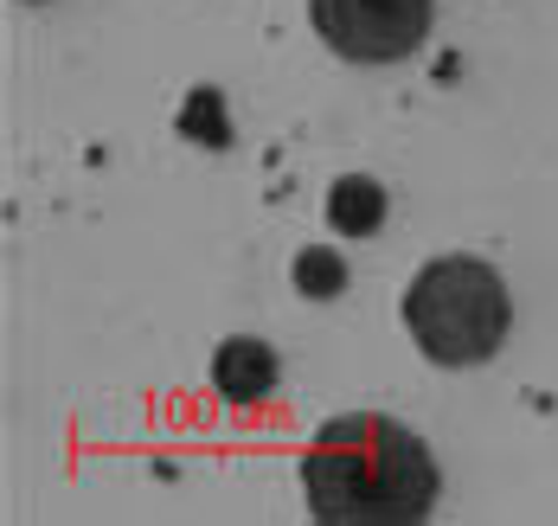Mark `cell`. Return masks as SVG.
Instances as JSON below:
<instances>
[{
  "instance_id": "3",
  "label": "cell",
  "mask_w": 558,
  "mask_h": 526,
  "mask_svg": "<svg viewBox=\"0 0 558 526\" xmlns=\"http://www.w3.org/2000/svg\"><path fill=\"white\" fill-rule=\"evenodd\" d=\"M437 0H308L322 46L353 64H391L424 46Z\"/></svg>"
},
{
  "instance_id": "1",
  "label": "cell",
  "mask_w": 558,
  "mask_h": 526,
  "mask_svg": "<svg viewBox=\"0 0 558 526\" xmlns=\"http://www.w3.org/2000/svg\"><path fill=\"white\" fill-rule=\"evenodd\" d=\"M437 456L386 411L328 417L302 456V494L322 526H417L437 514Z\"/></svg>"
},
{
  "instance_id": "6",
  "label": "cell",
  "mask_w": 558,
  "mask_h": 526,
  "mask_svg": "<svg viewBox=\"0 0 558 526\" xmlns=\"http://www.w3.org/2000/svg\"><path fill=\"white\" fill-rule=\"evenodd\" d=\"M295 290L308 295V302H335L347 290V264H340L335 250H302L295 257Z\"/></svg>"
},
{
  "instance_id": "7",
  "label": "cell",
  "mask_w": 558,
  "mask_h": 526,
  "mask_svg": "<svg viewBox=\"0 0 558 526\" xmlns=\"http://www.w3.org/2000/svg\"><path fill=\"white\" fill-rule=\"evenodd\" d=\"M180 135H193V142H206V148H225L231 142V122H225V103H219V90H193L186 97V117H180Z\"/></svg>"
},
{
  "instance_id": "2",
  "label": "cell",
  "mask_w": 558,
  "mask_h": 526,
  "mask_svg": "<svg viewBox=\"0 0 558 526\" xmlns=\"http://www.w3.org/2000/svg\"><path fill=\"white\" fill-rule=\"evenodd\" d=\"M513 321V302L495 264L482 257H437L404 290V328L437 366H482L495 359Z\"/></svg>"
},
{
  "instance_id": "4",
  "label": "cell",
  "mask_w": 558,
  "mask_h": 526,
  "mask_svg": "<svg viewBox=\"0 0 558 526\" xmlns=\"http://www.w3.org/2000/svg\"><path fill=\"white\" fill-rule=\"evenodd\" d=\"M213 386H219V399H231V405H257L277 386V353L264 347V341H251V334H231L213 353Z\"/></svg>"
},
{
  "instance_id": "5",
  "label": "cell",
  "mask_w": 558,
  "mask_h": 526,
  "mask_svg": "<svg viewBox=\"0 0 558 526\" xmlns=\"http://www.w3.org/2000/svg\"><path fill=\"white\" fill-rule=\"evenodd\" d=\"M328 225L340 237H373L386 225V186L366 174H340L328 186Z\"/></svg>"
}]
</instances>
